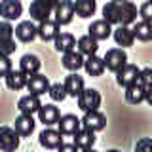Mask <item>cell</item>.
<instances>
[{
    "label": "cell",
    "instance_id": "33",
    "mask_svg": "<svg viewBox=\"0 0 152 152\" xmlns=\"http://www.w3.org/2000/svg\"><path fill=\"white\" fill-rule=\"evenodd\" d=\"M48 93H50V97L53 99V101H65V97L69 95V93H66L65 84H61V82H59V84H53V86L50 88V91H48Z\"/></svg>",
    "mask_w": 152,
    "mask_h": 152
},
{
    "label": "cell",
    "instance_id": "1",
    "mask_svg": "<svg viewBox=\"0 0 152 152\" xmlns=\"http://www.w3.org/2000/svg\"><path fill=\"white\" fill-rule=\"evenodd\" d=\"M13 34H15V28L10 25V21H2L0 23V53L4 55H12L15 51V40H13Z\"/></svg>",
    "mask_w": 152,
    "mask_h": 152
},
{
    "label": "cell",
    "instance_id": "26",
    "mask_svg": "<svg viewBox=\"0 0 152 152\" xmlns=\"http://www.w3.org/2000/svg\"><path fill=\"white\" fill-rule=\"evenodd\" d=\"M114 40H116L118 46H133V42H135V34H133L131 28H127V25H120L114 31Z\"/></svg>",
    "mask_w": 152,
    "mask_h": 152
},
{
    "label": "cell",
    "instance_id": "31",
    "mask_svg": "<svg viewBox=\"0 0 152 152\" xmlns=\"http://www.w3.org/2000/svg\"><path fill=\"white\" fill-rule=\"evenodd\" d=\"M103 19L104 21H108L110 25H116V23H120V2H108L104 4L103 8Z\"/></svg>",
    "mask_w": 152,
    "mask_h": 152
},
{
    "label": "cell",
    "instance_id": "24",
    "mask_svg": "<svg viewBox=\"0 0 152 152\" xmlns=\"http://www.w3.org/2000/svg\"><path fill=\"white\" fill-rule=\"evenodd\" d=\"M99 40H95L91 34H86L82 38H78V42H76V46H78V51L84 55H95L99 50Z\"/></svg>",
    "mask_w": 152,
    "mask_h": 152
},
{
    "label": "cell",
    "instance_id": "7",
    "mask_svg": "<svg viewBox=\"0 0 152 152\" xmlns=\"http://www.w3.org/2000/svg\"><path fill=\"white\" fill-rule=\"evenodd\" d=\"M82 126L89 127V129H93V131H101V129H104V126H107V116L99 110H89V112H86V116L82 118Z\"/></svg>",
    "mask_w": 152,
    "mask_h": 152
},
{
    "label": "cell",
    "instance_id": "14",
    "mask_svg": "<svg viewBox=\"0 0 152 152\" xmlns=\"http://www.w3.org/2000/svg\"><path fill=\"white\" fill-rule=\"evenodd\" d=\"M63 133L61 131H55L51 129V127H48L40 133V145L46 146V148H59L61 145H63Z\"/></svg>",
    "mask_w": 152,
    "mask_h": 152
},
{
    "label": "cell",
    "instance_id": "35",
    "mask_svg": "<svg viewBox=\"0 0 152 152\" xmlns=\"http://www.w3.org/2000/svg\"><path fill=\"white\" fill-rule=\"evenodd\" d=\"M10 70H12V61H10V55H4L0 53V76H6L10 74Z\"/></svg>",
    "mask_w": 152,
    "mask_h": 152
},
{
    "label": "cell",
    "instance_id": "15",
    "mask_svg": "<svg viewBox=\"0 0 152 152\" xmlns=\"http://www.w3.org/2000/svg\"><path fill=\"white\" fill-rule=\"evenodd\" d=\"M74 142L78 145L80 150H89L95 142L93 129H89V127H80V129L74 133Z\"/></svg>",
    "mask_w": 152,
    "mask_h": 152
},
{
    "label": "cell",
    "instance_id": "29",
    "mask_svg": "<svg viewBox=\"0 0 152 152\" xmlns=\"http://www.w3.org/2000/svg\"><path fill=\"white\" fill-rule=\"evenodd\" d=\"M19 69L23 70L25 74H36L40 70V59L36 55H23L21 61H19Z\"/></svg>",
    "mask_w": 152,
    "mask_h": 152
},
{
    "label": "cell",
    "instance_id": "22",
    "mask_svg": "<svg viewBox=\"0 0 152 152\" xmlns=\"http://www.w3.org/2000/svg\"><path fill=\"white\" fill-rule=\"evenodd\" d=\"M137 21V6L131 2H120V25H131Z\"/></svg>",
    "mask_w": 152,
    "mask_h": 152
},
{
    "label": "cell",
    "instance_id": "11",
    "mask_svg": "<svg viewBox=\"0 0 152 152\" xmlns=\"http://www.w3.org/2000/svg\"><path fill=\"white\" fill-rule=\"evenodd\" d=\"M57 124H59V131L63 133V135H74V133L80 129V126H82V120L76 118L74 114H65V116L59 118Z\"/></svg>",
    "mask_w": 152,
    "mask_h": 152
},
{
    "label": "cell",
    "instance_id": "30",
    "mask_svg": "<svg viewBox=\"0 0 152 152\" xmlns=\"http://www.w3.org/2000/svg\"><path fill=\"white\" fill-rule=\"evenodd\" d=\"M76 46V38L72 34H69V32H59L55 38V50L57 51H63V53H66V51L74 50Z\"/></svg>",
    "mask_w": 152,
    "mask_h": 152
},
{
    "label": "cell",
    "instance_id": "36",
    "mask_svg": "<svg viewBox=\"0 0 152 152\" xmlns=\"http://www.w3.org/2000/svg\"><path fill=\"white\" fill-rule=\"evenodd\" d=\"M139 13H141V17L145 19V21H150L152 23V0H148V2L142 4L141 10H139Z\"/></svg>",
    "mask_w": 152,
    "mask_h": 152
},
{
    "label": "cell",
    "instance_id": "27",
    "mask_svg": "<svg viewBox=\"0 0 152 152\" xmlns=\"http://www.w3.org/2000/svg\"><path fill=\"white\" fill-rule=\"evenodd\" d=\"M65 88H66V93H69L70 97H78V95L82 93V89H84V80H82V76H78L76 72L70 74V76H66Z\"/></svg>",
    "mask_w": 152,
    "mask_h": 152
},
{
    "label": "cell",
    "instance_id": "20",
    "mask_svg": "<svg viewBox=\"0 0 152 152\" xmlns=\"http://www.w3.org/2000/svg\"><path fill=\"white\" fill-rule=\"evenodd\" d=\"M15 131L21 137H27L34 131V118H32V114H23L21 112V116L15 118Z\"/></svg>",
    "mask_w": 152,
    "mask_h": 152
},
{
    "label": "cell",
    "instance_id": "4",
    "mask_svg": "<svg viewBox=\"0 0 152 152\" xmlns=\"http://www.w3.org/2000/svg\"><path fill=\"white\" fill-rule=\"evenodd\" d=\"M53 12H55V21L59 23V25H69V23L72 21L74 13H76L74 12V2L72 0H61Z\"/></svg>",
    "mask_w": 152,
    "mask_h": 152
},
{
    "label": "cell",
    "instance_id": "3",
    "mask_svg": "<svg viewBox=\"0 0 152 152\" xmlns=\"http://www.w3.org/2000/svg\"><path fill=\"white\" fill-rule=\"evenodd\" d=\"M126 63H127L126 51L118 50V48H116V50H108L107 55H104V66H107L108 70H112V72H118Z\"/></svg>",
    "mask_w": 152,
    "mask_h": 152
},
{
    "label": "cell",
    "instance_id": "28",
    "mask_svg": "<svg viewBox=\"0 0 152 152\" xmlns=\"http://www.w3.org/2000/svg\"><path fill=\"white\" fill-rule=\"evenodd\" d=\"M133 31V34H135L137 40H141V42H150L152 40V23L150 21H139V23H135V27L131 28Z\"/></svg>",
    "mask_w": 152,
    "mask_h": 152
},
{
    "label": "cell",
    "instance_id": "5",
    "mask_svg": "<svg viewBox=\"0 0 152 152\" xmlns=\"http://www.w3.org/2000/svg\"><path fill=\"white\" fill-rule=\"evenodd\" d=\"M139 72H141V69H137V65H127L126 63L116 72V82L120 84V86H124V88H127V86H131V84L137 82Z\"/></svg>",
    "mask_w": 152,
    "mask_h": 152
},
{
    "label": "cell",
    "instance_id": "16",
    "mask_svg": "<svg viewBox=\"0 0 152 152\" xmlns=\"http://www.w3.org/2000/svg\"><path fill=\"white\" fill-rule=\"evenodd\" d=\"M89 34H91L95 40H107L108 36L112 34V28H110V23L104 21V19H99V21H93L89 25Z\"/></svg>",
    "mask_w": 152,
    "mask_h": 152
},
{
    "label": "cell",
    "instance_id": "8",
    "mask_svg": "<svg viewBox=\"0 0 152 152\" xmlns=\"http://www.w3.org/2000/svg\"><path fill=\"white\" fill-rule=\"evenodd\" d=\"M19 146V133L12 127H0V150H15Z\"/></svg>",
    "mask_w": 152,
    "mask_h": 152
},
{
    "label": "cell",
    "instance_id": "12",
    "mask_svg": "<svg viewBox=\"0 0 152 152\" xmlns=\"http://www.w3.org/2000/svg\"><path fill=\"white\" fill-rule=\"evenodd\" d=\"M59 23L57 21H51V19H46V21H42L40 25H38V36L42 38L44 42H50V40H55L57 34H59Z\"/></svg>",
    "mask_w": 152,
    "mask_h": 152
},
{
    "label": "cell",
    "instance_id": "19",
    "mask_svg": "<svg viewBox=\"0 0 152 152\" xmlns=\"http://www.w3.org/2000/svg\"><path fill=\"white\" fill-rule=\"evenodd\" d=\"M27 80H28V74H25L23 70H10V74L6 76V86L13 91H19V89L27 88Z\"/></svg>",
    "mask_w": 152,
    "mask_h": 152
},
{
    "label": "cell",
    "instance_id": "38",
    "mask_svg": "<svg viewBox=\"0 0 152 152\" xmlns=\"http://www.w3.org/2000/svg\"><path fill=\"white\" fill-rule=\"evenodd\" d=\"M40 2H44V4H46V6H48V8H50V10H51V12H53V10L57 8V4H59V2H61V0H40Z\"/></svg>",
    "mask_w": 152,
    "mask_h": 152
},
{
    "label": "cell",
    "instance_id": "2",
    "mask_svg": "<svg viewBox=\"0 0 152 152\" xmlns=\"http://www.w3.org/2000/svg\"><path fill=\"white\" fill-rule=\"evenodd\" d=\"M99 104H101V95H99L97 89H82V93L78 95V107L82 108L84 112H89V110H97Z\"/></svg>",
    "mask_w": 152,
    "mask_h": 152
},
{
    "label": "cell",
    "instance_id": "37",
    "mask_svg": "<svg viewBox=\"0 0 152 152\" xmlns=\"http://www.w3.org/2000/svg\"><path fill=\"white\" fill-rule=\"evenodd\" d=\"M137 150H152V141L150 139H142L137 142V146H135Z\"/></svg>",
    "mask_w": 152,
    "mask_h": 152
},
{
    "label": "cell",
    "instance_id": "9",
    "mask_svg": "<svg viewBox=\"0 0 152 152\" xmlns=\"http://www.w3.org/2000/svg\"><path fill=\"white\" fill-rule=\"evenodd\" d=\"M21 13H23V6L19 0H4L0 4V15L6 21H13V19L21 17Z\"/></svg>",
    "mask_w": 152,
    "mask_h": 152
},
{
    "label": "cell",
    "instance_id": "6",
    "mask_svg": "<svg viewBox=\"0 0 152 152\" xmlns=\"http://www.w3.org/2000/svg\"><path fill=\"white\" fill-rule=\"evenodd\" d=\"M50 88H51V84H50V80H48V76H42L38 72L31 74L28 80H27V89L34 95H44L46 91H50Z\"/></svg>",
    "mask_w": 152,
    "mask_h": 152
},
{
    "label": "cell",
    "instance_id": "17",
    "mask_svg": "<svg viewBox=\"0 0 152 152\" xmlns=\"http://www.w3.org/2000/svg\"><path fill=\"white\" fill-rule=\"evenodd\" d=\"M38 118L44 126H53V124L59 122L61 114H59V108L53 107V104H42L40 110H38Z\"/></svg>",
    "mask_w": 152,
    "mask_h": 152
},
{
    "label": "cell",
    "instance_id": "10",
    "mask_svg": "<svg viewBox=\"0 0 152 152\" xmlns=\"http://www.w3.org/2000/svg\"><path fill=\"white\" fill-rule=\"evenodd\" d=\"M40 107H42L40 95H34V93H28V95H25V97H21L19 103H17V108L23 114H34V112L40 110Z\"/></svg>",
    "mask_w": 152,
    "mask_h": 152
},
{
    "label": "cell",
    "instance_id": "18",
    "mask_svg": "<svg viewBox=\"0 0 152 152\" xmlns=\"http://www.w3.org/2000/svg\"><path fill=\"white\" fill-rule=\"evenodd\" d=\"M84 63H86L84 53H80V51H76V50H70L63 55V66L69 69V70H72V72L80 70L84 66Z\"/></svg>",
    "mask_w": 152,
    "mask_h": 152
},
{
    "label": "cell",
    "instance_id": "25",
    "mask_svg": "<svg viewBox=\"0 0 152 152\" xmlns=\"http://www.w3.org/2000/svg\"><path fill=\"white\" fill-rule=\"evenodd\" d=\"M84 69L89 76H101L107 66H104V59H101L97 55H88V59L84 63Z\"/></svg>",
    "mask_w": 152,
    "mask_h": 152
},
{
    "label": "cell",
    "instance_id": "41",
    "mask_svg": "<svg viewBox=\"0 0 152 152\" xmlns=\"http://www.w3.org/2000/svg\"><path fill=\"white\" fill-rule=\"evenodd\" d=\"M112 2H126V0H112Z\"/></svg>",
    "mask_w": 152,
    "mask_h": 152
},
{
    "label": "cell",
    "instance_id": "21",
    "mask_svg": "<svg viewBox=\"0 0 152 152\" xmlns=\"http://www.w3.org/2000/svg\"><path fill=\"white\" fill-rule=\"evenodd\" d=\"M145 97H146V89L142 88L139 82H135V84H131V86L126 88V101L127 103L139 104V103L145 101Z\"/></svg>",
    "mask_w": 152,
    "mask_h": 152
},
{
    "label": "cell",
    "instance_id": "40",
    "mask_svg": "<svg viewBox=\"0 0 152 152\" xmlns=\"http://www.w3.org/2000/svg\"><path fill=\"white\" fill-rule=\"evenodd\" d=\"M145 101H146V103H148L150 107H152V88L146 89V97H145Z\"/></svg>",
    "mask_w": 152,
    "mask_h": 152
},
{
    "label": "cell",
    "instance_id": "34",
    "mask_svg": "<svg viewBox=\"0 0 152 152\" xmlns=\"http://www.w3.org/2000/svg\"><path fill=\"white\" fill-rule=\"evenodd\" d=\"M137 82H139L145 89L152 88V69H142L139 72V78H137Z\"/></svg>",
    "mask_w": 152,
    "mask_h": 152
},
{
    "label": "cell",
    "instance_id": "23",
    "mask_svg": "<svg viewBox=\"0 0 152 152\" xmlns=\"http://www.w3.org/2000/svg\"><path fill=\"white\" fill-rule=\"evenodd\" d=\"M28 13H31V17L34 19V21L42 23V21H46V19H50L51 10L48 8L44 2H40V0H34V2L31 4V8H28Z\"/></svg>",
    "mask_w": 152,
    "mask_h": 152
},
{
    "label": "cell",
    "instance_id": "13",
    "mask_svg": "<svg viewBox=\"0 0 152 152\" xmlns=\"http://www.w3.org/2000/svg\"><path fill=\"white\" fill-rule=\"evenodd\" d=\"M15 36L21 42H32L38 36V27L32 21H21L15 27Z\"/></svg>",
    "mask_w": 152,
    "mask_h": 152
},
{
    "label": "cell",
    "instance_id": "32",
    "mask_svg": "<svg viewBox=\"0 0 152 152\" xmlns=\"http://www.w3.org/2000/svg\"><path fill=\"white\" fill-rule=\"evenodd\" d=\"M95 0H76L74 2V12L80 17H91L95 13Z\"/></svg>",
    "mask_w": 152,
    "mask_h": 152
},
{
    "label": "cell",
    "instance_id": "39",
    "mask_svg": "<svg viewBox=\"0 0 152 152\" xmlns=\"http://www.w3.org/2000/svg\"><path fill=\"white\" fill-rule=\"evenodd\" d=\"M59 150H78V145L76 142H72V145H61Z\"/></svg>",
    "mask_w": 152,
    "mask_h": 152
}]
</instances>
